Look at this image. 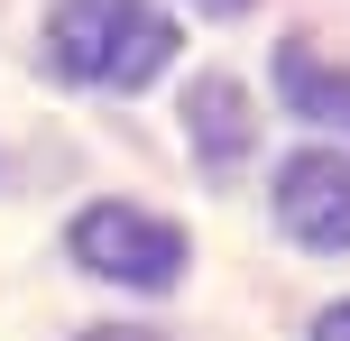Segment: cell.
<instances>
[{"label":"cell","mask_w":350,"mask_h":341,"mask_svg":"<svg viewBox=\"0 0 350 341\" xmlns=\"http://www.w3.org/2000/svg\"><path fill=\"white\" fill-rule=\"evenodd\" d=\"M46 37L74 83H111V92H139L175 55V18L148 10V0H65L46 18Z\"/></svg>","instance_id":"obj_1"},{"label":"cell","mask_w":350,"mask_h":341,"mask_svg":"<svg viewBox=\"0 0 350 341\" xmlns=\"http://www.w3.org/2000/svg\"><path fill=\"white\" fill-rule=\"evenodd\" d=\"M65 249L83 258L92 277L139 286V295H166L175 277H185V231L157 221V213H139V203H92V213H74Z\"/></svg>","instance_id":"obj_2"},{"label":"cell","mask_w":350,"mask_h":341,"mask_svg":"<svg viewBox=\"0 0 350 341\" xmlns=\"http://www.w3.org/2000/svg\"><path fill=\"white\" fill-rule=\"evenodd\" d=\"M277 221L304 249H350V157L332 148H304L277 166Z\"/></svg>","instance_id":"obj_3"},{"label":"cell","mask_w":350,"mask_h":341,"mask_svg":"<svg viewBox=\"0 0 350 341\" xmlns=\"http://www.w3.org/2000/svg\"><path fill=\"white\" fill-rule=\"evenodd\" d=\"M185 129H193V157H203L212 176H230V166L249 157V139H258V111H249V92L230 83V74H203V83L185 92Z\"/></svg>","instance_id":"obj_4"},{"label":"cell","mask_w":350,"mask_h":341,"mask_svg":"<svg viewBox=\"0 0 350 341\" xmlns=\"http://www.w3.org/2000/svg\"><path fill=\"white\" fill-rule=\"evenodd\" d=\"M277 83H286V111H295V120L350 129V74H332L304 37H286V46H277Z\"/></svg>","instance_id":"obj_5"},{"label":"cell","mask_w":350,"mask_h":341,"mask_svg":"<svg viewBox=\"0 0 350 341\" xmlns=\"http://www.w3.org/2000/svg\"><path fill=\"white\" fill-rule=\"evenodd\" d=\"M314 341H350V305H332V314H323V323H314Z\"/></svg>","instance_id":"obj_6"},{"label":"cell","mask_w":350,"mask_h":341,"mask_svg":"<svg viewBox=\"0 0 350 341\" xmlns=\"http://www.w3.org/2000/svg\"><path fill=\"white\" fill-rule=\"evenodd\" d=\"M193 10H212V18H240V10H249V0H193Z\"/></svg>","instance_id":"obj_7"},{"label":"cell","mask_w":350,"mask_h":341,"mask_svg":"<svg viewBox=\"0 0 350 341\" xmlns=\"http://www.w3.org/2000/svg\"><path fill=\"white\" fill-rule=\"evenodd\" d=\"M83 341H148V332H83Z\"/></svg>","instance_id":"obj_8"}]
</instances>
